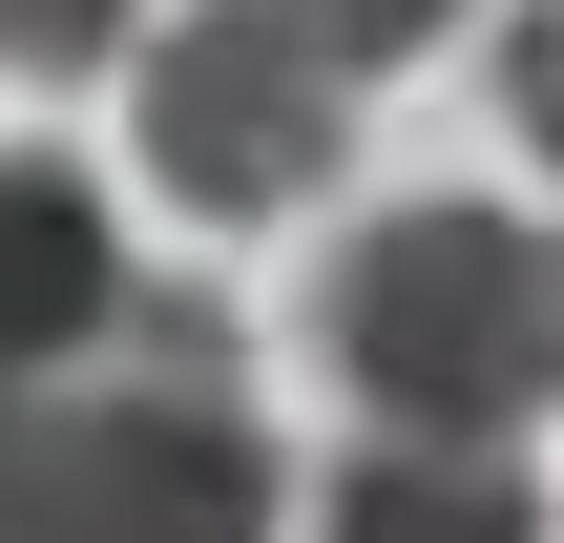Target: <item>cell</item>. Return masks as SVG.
Returning <instances> with one entry per match:
<instances>
[{
	"label": "cell",
	"instance_id": "cell-1",
	"mask_svg": "<svg viewBox=\"0 0 564 543\" xmlns=\"http://www.w3.org/2000/svg\"><path fill=\"white\" fill-rule=\"evenodd\" d=\"M0 543H272L251 335L209 293H126V335L0 398Z\"/></svg>",
	"mask_w": 564,
	"mask_h": 543
},
{
	"label": "cell",
	"instance_id": "cell-2",
	"mask_svg": "<svg viewBox=\"0 0 564 543\" xmlns=\"http://www.w3.org/2000/svg\"><path fill=\"white\" fill-rule=\"evenodd\" d=\"M314 356L356 377L377 439H460V460H502V439L564 398V230L481 209V188L377 209V230L314 272Z\"/></svg>",
	"mask_w": 564,
	"mask_h": 543
},
{
	"label": "cell",
	"instance_id": "cell-3",
	"mask_svg": "<svg viewBox=\"0 0 564 543\" xmlns=\"http://www.w3.org/2000/svg\"><path fill=\"white\" fill-rule=\"evenodd\" d=\"M356 146V84L272 21V0H188L147 42V188L188 230H251V209H314Z\"/></svg>",
	"mask_w": 564,
	"mask_h": 543
},
{
	"label": "cell",
	"instance_id": "cell-4",
	"mask_svg": "<svg viewBox=\"0 0 564 543\" xmlns=\"http://www.w3.org/2000/svg\"><path fill=\"white\" fill-rule=\"evenodd\" d=\"M126 230H105V188L63 167V146H0V398H42V377H84L105 335H126Z\"/></svg>",
	"mask_w": 564,
	"mask_h": 543
},
{
	"label": "cell",
	"instance_id": "cell-5",
	"mask_svg": "<svg viewBox=\"0 0 564 543\" xmlns=\"http://www.w3.org/2000/svg\"><path fill=\"white\" fill-rule=\"evenodd\" d=\"M314 543H544V481L523 460H460V439H356Z\"/></svg>",
	"mask_w": 564,
	"mask_h": 543
},
{
	"label": "cell",
	"instance_id": "cell-6",
	"mask_svg": "<svg viewBox=\"0 0 564 543\" xmlns=\"http://www.w3.org/2000/svg\"><path fill=\"white\" fill-rule=\"evenodd\" d=\"M272 21H293V42H314L335 84H377V63H419V42H440L460 0H272Z\"/></svg>",
	"mask_w": 564,
	"mask_h": 543
},
{
	"label": "cell",
	"instance_id": "cell-7",
	"mask_svg": "<svg viewBox=\"0 0 564 543\" xmlns=\"http://www.w3.org/2000/svg\"><path fill=\"white\" fill-rule=\"evenodd\" d=\"M126 21L147 0H0V63L21 84H84V63H126Z\"/></svg>",
	"mask_w": 564,
	"mask_h": 543
},
{
	"label": "cell",
	"instance_id": "cell-8",
	"mask_svg": "<svg viewBox=\"0 0 564 543\" xmlns=\"http://www.w3.org/2000/svg\"><path fill=\"white\" fill-rule=\"evenodd\" d=\"M502 126L564 167V0H523V21H502Z\"/></svg>",
	"mask_w": 564,
	"mask_h": 543
}]
</instances>
